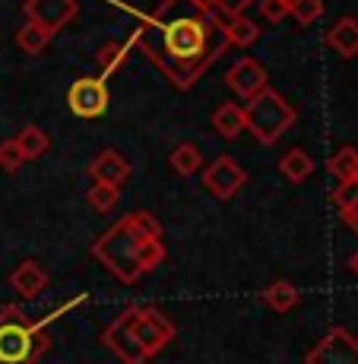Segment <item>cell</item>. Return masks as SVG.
<instances>
[{
    "instance_id": "1",
    "label": "cell",
    "mask_w": 358,
    "mask_h": 364,
    "mask_svg": "<svg viewBox=\"0 0 358 364\" xmlns=\"http://www.w3.org/2000/svg\"><path fill=\"white\" fill-rule=\"evenodd\" d=\"M108 4H117L133 19H139L127 48L137 45L178 89H191L228 48L222 19L213 10H200L194 0H181L178 16H168L165 6H159V13H139L121 0Z\"/></svg>"
},
{
    "instance_id": "2",
    "label": "cell",
    "mask_w": 358,
    "mask_h": 364,
    "mask_svg": "<svg viewBox=\"0 0 358 364\" xmlns=\"http://www.w3.org/2000/svg\"><path fill=\"white\" fill-rule=\"evenodd\" d=\"M83 301H86V295L73 298L60 311H51L48 317L35 320V323L23 317L19 307H13V304L4 307V314H0V364H35L48 352V346H51L45 336V326L51 320H58L64 311H70V307L83 304Z\"/></svg>"
},
{
    "instance_id": "3",
    "label": "cell",
    "mask_w": 358,
    "mask_h": 364,
    "mask_svg": "<svg viewBox=\"0 0 358 364\" xmlns=\"http://www.w3.org/2000/svg\"><path fill=\"white\" fill-rule=\"evenodd\" d=\"M139 241H143V235H139L133 215H124L111 232H105L93 244V257L98 263L108 266L111 276H117V282L133 285L139 276H143V269H139V263H137Z\"/></svg>"
},
{
    "instance_id": "4",
    "label": "cell",
    "mask_w": 358,
    "mask_h": 364,
    "mask_svg": "<svg viewBox=\"0 0 358 364\" xmlns=\"http://www.w3.org/2000/svg\"><path fill=\"white\" fill-rule=\"evenodd\" d=\"M295 117H298V111L270 86H263L260 92L251 95L248 105H244V130L254 133V139L263 146L276 143L295 124Z\"/></svg>"
},
{
    "instance_id": "5",
    "label": "cell",
    "mask_w": 358,
    "mask_h": 364,
    "mask_svg": "<svg viewBox=\"0 0 358 364\" xmlns=\"http://www.w3.org/2000/svg\"><path fill=\"white\" fill-rule=\"evenodd\" d=\"M174 326L172 320L165 317V314H159L156 307H137L133 311V336H137V342L143 346V352L149 355H159L168 342L174 339Z\"/></svg>"
},
{
    "instance_id": "6",
    "label": "cell",
    "mask_w": 358,
    "mask_h": 364,
    "mask_svg": "<svg viewBox=\"0 0 358 364\" xmlns=\"http://www.w3.org/2000/svg\"><path fill=\"white\" fill-rule=\"evenodd\" d=\"M133 311H137V307H130V311H124L121 317L111 320V323L105 326V333H102V342L124 364H143L149 355L143 352V346H139L137 336H133Z\"/></svg>"
},
{
    "instance_id": "7",
    "label": "cell",
    "mask_w": 358,
    "mask_h": 364,
    "mask_svg": "<svg viewBox=\"0 0 358 364\" xmlns=\"http://www.w3.org/2000/svg\"><path fill=\"white\" fill-rule=\"evenodd\" d=\"M305 364H358V339L342 326H333L305 355Z\"/></svg>"
},
{
    "instance_id": "8",
    "label": "cell",
    "mask_w": 358,
    "mask_h": 364,
    "mask_svg": "<svg viewBox=\"0 0 358 364\" xmlns=\"http://www.w3.org/2000/svg\"><path fill=\"white\" fill-rule=\"evenodd\" d=\"M67 105L76 117H102L108 111V86L102 76H83L70 86Z\"/></svg>"
},
{
    "instance_id": "9",
    "label": "cell",
    "mask_w": 358,
    "mask_h": 364,
    "mask_svg": "<svg viewBox=\"0 0 358 364\" xmlns=\"http://www.w3.org/2000/svg\"><path fill=\"white\" fill-rule=\"evenodd\" d=\"M244 181H248V174H244V168L231 156H219L206 168V174H203V187H206L216 200H231L244 187Z\"/></svg>"
},
{
    "instance_id": "10",
    "label": "cell",
    "mask_w": 358,
    "mask_h": 364,
    "mask_svg": "<svg viewBox=\"0 0 358 364\" xmlns=\"http://www.w3.org/2000/svg\"><path fill=\"white\" fill-rule=\"evenodd\" d=\"M23 13H26V19L45 26L48 32H60L80 13V4L76 0H26Z\"/></svg>"
},
{
    "instance_id": "11",
    "label": "cell",
    "mask_w": 358,
    "mask_h": 364,
    "mask_svg": "<svg viewBox=\"0 0 358 364\" xmlns=\"http://www.w3.org/2000/svg\"><path fill=\"white\" fill-rule=\"evenodd\" d=\"M226 82H228V89L235 95H241V99H251V95H257L266 86V70L257 64L254 58H241L226 73Z\"/></svg>"
},
{
    "instance_id": "12",
    "label": "cell",
    "mask_w": 358,
    "mask_h": 364,
    "mask_svg": "<svg viewBox=\"0 0 358 364\" xmlns=\"http://www.w3.org/2000/svg\"><path fill=\"white\" fill-rule=\"evenodd\" d=\"M89 178L93 181H102V184H111V187H121L124 181L130 178V162L121 156L117 149H102L98 156L89 162Z\"/></svg>"
},
{
    "instance_id": "13",
    "label": "cell",
    "mask_w": 358,
    "mask_h": 364,
    "mask_svg": "<svg viewBox=\"0 0 358 364\" xmlns=\"http://www.w3.org/2000/svg\"><path fill=\"white\" fill-rule=\"evenodd\" d=\"M327 45L333 48L339 58H355L358 54V19L355 16L336 19V26L327 32Z\"/></svg>"
},
{
    "instance_id": "14",
    "label": "cell",
    "mask_w": 358,
    "mask_h": 364,
    "mask_svg": "<svg viewBox=\"0 0 358 364\" xmlns=\"http://www.w3.org/2000/svg\"><path fill=\"white\" fill-rule=\"evenodd\" d=\"M10 282H13V289H16L23 298H35L48 285V272L41 269L35 260H23L16 269H13Z\"/></svg>"
},
{
    "instance_id": "15",
    "label": "cell",
    "mask_w": 358,
    "mask_h": 364,
    "mask_svg": "<svg viewBox=\"0 0 358 364\" xmlns=\"http://www.w3.org/2000/svg\"><path fill=\"white\" fill-rule=\"evenodd\" d=\"M222 32H226L228 45H238V48H248L260 38V26L254 19H248L244 13H235V16H226L222 23Z\"/></svg>"
},
{
    "instance_id": "16",
    "label": "cell",
    "mask_w": 358,
    "mask_h": 364,
    "mask_svg": "<svg viewBox=\"0 0 358 364\" xmlns=\"http://www.w3.org/2000/svg\"><path fill=\"white\" fill-rule=\"evenodd\" d=\"M279 174L285 181H292V184H301V181H307L314 174V159L305 149H289L279 159Z\"/></svg>"
},
{
    "instance_id": "17",
    "label": "cell",
    "mask_w": 358,
    "mask_h": 364,
    "mask_svg": "<svg viewBox=\"0 0 358 364\" xmlns=\"http://www.w3.org/2000/svg\"><path fill=\"white\" fill-rule=\"evenodd\" d=\"M213 127H216L219 136L235 139L238 133L244 130V108H241V105H235V102L219 105V108L213 111Z\"/></svg>"
},
{
    "instance_id": "18",
    "label": "cell",
    "mask_w": 358,
    "mask_h": 364,
    "mask_svg": "<svg viewBox=\"0 0 358 364\" xmlns=\"http://www.w3.org/2000/svg\"><path fill=\"white\" fill-rule=\"evenodd\" d=\"M266 304L273 307L276 314H289L295 304H298V289H295L292 282H285V279H279V282H273V285H266L263 289V295H260Z\"/></svg>"
},
{
    "instance_id": "19",
    "label": "cell",
    "mask_w": 358,
    "mask_h": 364,
    "mask_svg": "<svg viewBox=\"0 0 358 364\" xmlns=\"http://www.w3.org/2000/svg\"><path fill=\"white\" fill-rule=\"evenodd\" d=\"M51 38H54V32H48L45 26L32 23V19H26L23 29L16 32V45H19V51H26V54H41Z\"/></svg>"
},
{
    "instance_id": "20",
    "label": "cell",
    "mask_w": 358,
    "mask_h": 364,
    "mask_svg": "<svg viewBox=\"0 0 358 364\" xmlns=\"http://www.w3.org/2000/svg\"><path fill=\"white\" fill-rule=\"evenodd\" d=\"M327 171L333 174L336 181L355 178V171H358V149H355V146H342V149H336L333 156L327 159Z\"/></svg>"
},
{
    "instance_id": "21",
    "label": "cell",
    "mask_w": 358,
    "mask_h": 364,
    "mask_svg": "<svg viewBox=\"0 0 358 364\" xmlns=\"http://www.w3.org/2000/svg\"><path fill=\"white\" fill-rule=\"evenodd\" d=\"M200 162H203V156H200V149H196L194 143H181V146H174L172 156H168V165H172L174 171L181 174V178L194 174L196 168H200Z\"/></svg>"
},
{
    "instance_id": "22",
    "label": "cell",
    "mask_w": 358,
    "mask_h": 364,
    "mask_svg": "<svg viewBox=\"0 0 358 364\" xmlns=\"http://www.w3.org/2000/svg\"><path fill=\"white\" fill-rule=\"evenodd\" d=\"M95 60H98V67H102V80H108V76L117 73V70L124 67V60H127V45H117V41H105V45L98 48Z\"/></svg>"
},
{
    "instance_id": "23",
    "label": "cell",
    "mask_w": 358,
    "mask_h": 364,
    "mask_svg": "<svg viewBox=\"0 0 358 364\" xmlns=\"http://www.w3.org/2000/svg\"><path fill=\"white\" fill-rule=\"evenodd\" d=\"M16 143H19V149H23V156L29 159H41L48 152V136H45V130L41 127H35V124H29V127H23L16 133Z\"/></svg>"
},
{
    "instance_id": "24",
    "label": "cell",
    "mask_w": 358,
    "mask_h": 364,
    "mask_svg": "<svg viewBox=\"0 0 358 364\" xmlns=\"http://www.w3.org/2000/svg\"><path fill=\"white\" fill-rule=\"evenodd\" d=\"M86 200H89V206L93 209H98V213H111V209L117 206V200H121V193H117V187L102 184V181H93V187L86 191Z\"/></svg>"
},
{
    "instance_id": "25",
    "label": "cell",
    "mask_w": 358,
    "mask_h": 364,
    "mask_svg": "<svg viewBox=\"0 0 358 364\" xmlns=\"http://www.w3.org/2000/svg\"><path fill=\"white\" fill-rule=\"evenodd\" d=\"M162 260H165V244H162V237H143V241H139V250H137L139 269L149 272V269H156V266L162 263Z\"/></svg>"
},
{
    "instance_id": "26",
    "label": "cell",
    "mask_w": 358,
    "mask_h": 364,
    "mask_svg": "<svg viewBox=\"0 0 358 364\" xmlns=\"http://www.w3.org/2000/svg\"><path fill=\"white\" fill-rule=\"evenodd\" d=\"M289 16H295L298 26H311L324 16V0H292L289 4Z\"/></svg>"
},
{
    "instance_id": "27",
    "label": "cell",
    "mask_w": 358,
    "mask_h": 364,
    "mask_svg": "<svg viewBox=\"0 0 358 364\" xmlns=\"http://www.w3.org/2000/svg\"><path fill=\"white\" fill-rule=\"evenodd\" d=\"M333 203L339 213L346 209H355L358 206V178H349V181H339V187L333 191Z\"/></svg>"
},
{
    "instance_id": "28",
    "label": "cell",
    "mask_w": 358,
    "mask_h": 364,
    "mask_svg": "<svg viewBox=\"0 0 358 364\" xmlns=\"http://www.w3.org/2000/svg\"><path fill=\"white\" fill-rule=\"evenodd\" d=\"M23 162H26V156H23V149H19L16 136L4 139V143H0V168H4V171H16Z\"/></svg>"
},
{
    "instance_id": "29",
    "label": "cell",
    "mask_w": 358,
    "mask_h": 364,
    "mask_svg": "<svg viewBox=\"0 0 358 364\" xmlns=\"http://www.w3.org/2000/svg\"><path fill=\"white\" fill-rule=\"evenodd\" d=\"M133 222H137V228L143 237H162V222H159L152 213H146V209L133 213Z\"/></svg>"
},
{
    "instance_id": "30",
    "label": "cell",
    "mask_w": 358,
    "mask_h": 364,
    "mask_svg": "<svg viewBox=\"0 0 358 364\" xmlns=\"http://www.w3.org/2000/svg\"><path fill=\"white\" fill-rule=\"evenodd\" d=\"M260 13L266 23H283L289 16V4L285 0H260Z\"/></svg>"
},
{
    "instance_id": "31",
    "label": "cell",
    "mask_w": 358,
    "mask_h": 364,
    "mask_svg": "<svg viewBox=\"0 0 358 364\" xmlns=\"http://www.w3.org/2000/svg\"><path fill=\"white\" fill-rule=\"evenodd\" d=\"M254 4V0H216V6H219L226 16H235V13H244L248 6Z\"/></svg>"
},
{
    "instance_id": "32",
    "label": "cell",
    "mask_w": 358,
    "mask_h": 364,
    "mask_svg": "<svg viewBox=\"0 0 358 364\" xmlns=\"http://www.w3.org/2000/svg\"><path fill=\"white\" fill-rule=\"evenodd\" d=\"M339 215H342V222H346V225L358 235V206L355 209H346V213H339Z\"/></svg>"
},
{
    "instance_id": "33",
    "label": "cell",
    "mask_w": 358,
    "mask_h": 364,
    "mask_svg": "<svg viewBox=\"0 0 358 364\" xmlns=\"http://www.w3.org/2000/svg\"><path fill=\"white\" fill-rule=\"evenodd\" d=\"M349 269H352V276H358V250L349 257Z\"/></svg>"
},
{
    "instance_id": "34",
    "label": "cell",
    "mask_w": 358,
    "mask_h": 364,
    "mask_svg": "<svg viewBox=\"0 0 358 364\" xmlns=\"http://www.w3.org/2000/svg\"><path fill=\"white\" fill-rule=\"evenodd\" d=\"M194 4L200 6V10H213V6H216V0H194Z\"/></svg>"
},
{
    "instance_id": "35",
    "label": "cell",
    "mask_w": 358,
    "mask_h": 364,
    "mask_svg": "<svg viewBox=\"0 0 358 364\" xmlns=\"http://www.w3.org/2000/svg\"><path fill=\"white\" fill-rule=\"evenodd\" d=\"M285 4H292V0H285Z\"/></svg>"
},
{
    "instance_id": "36",
    "label": "cell",
    "mask_w": 358,
    "mask_h": 364,
    "mask_svg": "<svg viewBox=\"0 0 358 364\" xmlns=\"http://www.w3.org/2000/svg\"><path fill=\"white\" fill-rule=\"evenodd\" d=\"M355 178H358V171H355Z\"/></svg>"
}]
</instances>
